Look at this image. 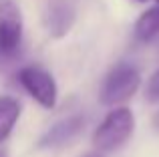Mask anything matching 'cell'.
Instances as JSON below:
<instances>
[{
	"instance_id": "cell-2",
	"label": "cell",
	"mask_w": 159,
	"mask_h": 157,
	"mask_svg": "<svg viewBox=\"0 0 159 157\" xmlns=\"http://www.w3.org/2000/svg\"><path fill=\"white\" fill-rule=\"evenodd\" d=\"M141 85L139 69L131 63H119L107 73L101 85L99 101L105 107H119L137 93Z\"/></svg>"
},
{
	"instance_id": "cell-12",
	"label": "cell",
	"mask_w": 159,
	"mask_h": 157,
	"mask_svg": "<svg viewBox=\"0 0 159 157\" xmlns=\"http://www.w3.org/2000/svg\"><path fill=\"white\" fill-rule=\"evenodd\" d=\"M0 157H8L6 153H4V151H0Z\"/></svg>"
},
{
	"instance_id": "cell-7",
	"label": "cell",
	"mask_w": 159,
	"mask_h": 157,
	"mask_svg": "<svg viewBox=\"0 0 159 157\" xmlns=\"http://www.w3.org/2000/svg\"><path fill=\"white\" fill-rule=\"evenodd\" d=\"M135 38L143 44L159 43V6H151L135 20Z\"/></svg>"
},
{
	"instance_id": "cell-5",
	"label": "cell",
	"mask_w": 159,
	"mask_h": 157,
	"mask_svg": "<svg viewBox=\"0 0 159 157\" xmlns=\"http://www.w3.org/2000/svg\"><path fill=\"white\" fill-rule=\"evenodd\" d=\"M22 38V14L12 2L0 4V52L10 55Z\"/></svg>"
},
{
	"instance_id": "cell-10",
	"label": "cell",
	"mask_w": 159,
	"mask_h": 157,
	"mask_svg": "<svg viewBox=\"0 0 159 157\" xmlns=\"http://www.w3.org/2000/svg\"><path fill=\"white\" fill-rule=\"evenodd\" d=\"M81 157H105V155L99 153V151H89V153H85V155H81Z\"/></svg>"
},
{
	"instance_id": "cell-1",
	"label": "cell",
	"mask_w": 159,
	"mask_h": 157,
	"mask_svg": "<svg viewBox=\"0 0 159 157\" xmlns=\"http://www.w3.org/2000/svg\"><path fill=\"white\" fill-rule=\"evenodd\" d=\"M135 129V117L127 107H115L93 133V147L99 153H111L131 139Z\"/></svg>"
},
{
	"instance_id": "cell-13",
	"label": "cell",
	"mask_w": 159,
	"mask_h": 157,
	"mask_svg": "<svg viewBox=\"0 0 159 157\" xmlns=\"http://www.w3.org/2000/svg\"><path fill=\"white\" fill-rule=\"evenodd\" d=\"M137 2H145V0H137Z\"/></svg>"
},
{
	"instance_id": "cell-9",
	"label": "cell",
	"mask_w": 159,
	"mask_h": 157,
	"mask_svg": "<svg viewBox=\"0 0 159 157\" xmlns=\"http://www.w3.org/2000/svg\"><path fill=\"white\" fill-rule=\"evenodd\" d=\"M145 95H147V99H149L151 103H157V101H159V71H157L151 78H149Z\"/></svg>"
},
{
	"instance_id": "cell-8",
	"label": "cell",
	"mask_w": 159,
	"mask_h": 157,
	"mask_svg": "<svg viewBox=\"0 0 159 157\" xmlns=\"http://www.w3.org/2000/svg\"><path fill=\"white\" fill-rule=\"evenodd\" d=\"M20 103L14 97H0V143L6 141L20 117Z\"/></svg>"
},
{
	"instance_id": "cell-11",
	"label": "cell",
	"mask_w": 159,
	"mask_h": 157,
	"mask_svg": "<svg viewBox=\"0 0 159 157\" xmlns=\"http://www.w3.org/2000/svg\"><path fill=\"white\" fill-rule=\"evenodd\" d=\"M153 127H155V131L159 133V113H155V117H153Z\"/></svg>"
},
{
	"instance_id": "cell-6",
	"label": "cell",
	"mask_w": 159,
	"mask_h": 157,
	"mask_svg": "<svg viewBox=\"0 0 159 157\" xmlns=\"http://www.w3.org/2000/svg\"><path fill=\"white\" fill-rule=\"evenodd\" d=\"M85 123L87 121L83 115H70L66 119H61L40 137L39 147H43V149H58V147L69 145L83 133Z\"/></svg>"
},
{
	"instance_id": "cell-4",
	"label": "cell",
	"mask_w": 159,
	"mask_h": 157,
	"mask_svg": "<svg viewBox=\"0 0 159 157\" xmlns=\"http://www.w3.org/2000/svg\"><path fill=\"white\" fill-rule=\"evenodd\" d=\"M77 18V4L75 0H51L44 10V26L52 38H62L73 28Z\"/></svg>"
},
{
	"instance_id": "cell-3",
	"label": "cell",
	"mask_w": 159,
	"mask_h": 157,
	"mask_svg": "<svg viewBox=\"0 0 159 157\" xmlns=\"http://www.w3.org/2000/svg\"><path fill=\"white\" fill-rule=\"evenodd\" d=\"M16 77H18V83L22 85V89L26 91L40 107L52 109V107L57 105L58 89H57V83H54V77L47 69L30 65V67H22Z\"/></svg>"
},
{
	"instance_id": "cell-14",
	"label": "cell",
	"mask_w": 159,
	"mask_h": 157,
	"mask_svg": "<svg viewBox=\"0 0 159 157\" xmlns=\"http://www.w3.org/2000/svg\"><path fill=\"white\" fill-rule=\"evenodd\" d=\"M155 2H157V6H159V0H155Z\"/></svg>"
}]
</instances>
